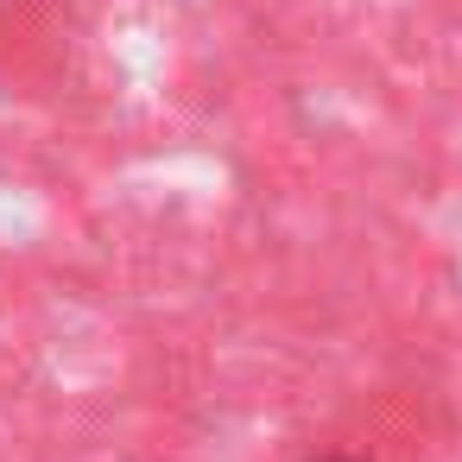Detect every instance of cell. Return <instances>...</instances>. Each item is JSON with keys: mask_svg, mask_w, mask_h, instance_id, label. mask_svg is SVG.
I'll return each instance as SVG.
<instances>
[{"mask_svg": "<svg viewBox=\"0 0 462 462\" xmlns=\"http://www.w3.org/2000/svg\"><path fill=\"white\" fill-rule=\"evenodd\" d=\"M323 462H355V456H323Z\"/></svg>", "mask_w": 462, "mask_h": 462, "instance_id": "obj_1", "label": "cell"}]
</instances>
